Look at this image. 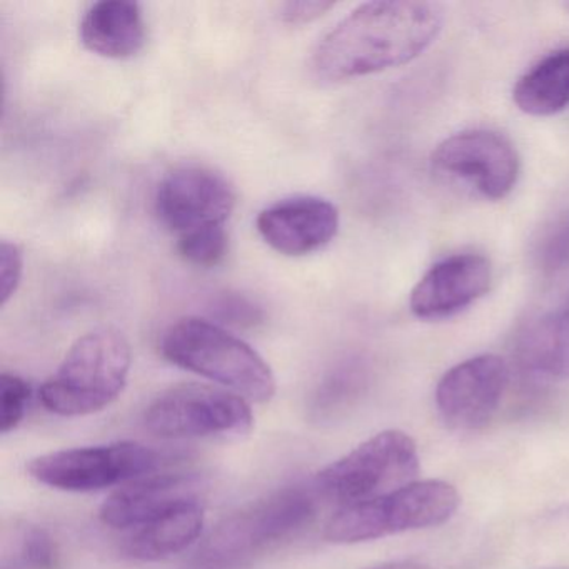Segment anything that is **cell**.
<instances>
[{"mask_svg":"<svg viewBox=\"0 0 569 569\" xmlns=\"http://www.w3.org/2000/svg\"><path fill=\"white\" fill-rule=\"evenodd\" d=\"M431 171L452 188L485 201H501L518 184L521 164L508 138L472 129L445 139L432 151Z\"/></svg>","mask_w":569,"mask_h":569,"instance_id":"9c48e42d","label":"cell"},{"mask_svg":"<svg viewBox=\"0 0 569 569\" xmlns=\"http://www.w3.org/2000/svg\"><path fill=\"white\" fill-rule=\"evenodd\" d=\"M24 271V256L16 242H0V302L2 306L11 299L21 284Z\"/></svg>","mask_w":569,"mask_h":569,"instance_id":"603a6c76","label":"cell"},{"mask_svg":"<svg viewBox=\"0 0 569 569\" xmlns=\"http://www.w3.org/2000/svg\"><path fill=\"white\" fill-rule=\"evenodd\" d=\"M566 9H568V11H569V4H566Z\"/></svg>","mask_w":569,"mask_h":569,"instance_id":"484cf974","label":"cell"},{"mask_svg":"<svg viewBox=\"0 0 569 569\" xmlns=\"http://www.w3.org/2000/svg\"><path fill=\"white\" fill-rule=\"evenodd\" d=\"M418 471L411 436L389 429L322 468L315 478V492L345 508L402 488L416 481Z\"/></svg>","mask_w":569,"mask_h":569,"instance_id":"8992f818","label":"cell"},{"mask_svg":"<svg viewBox=\"0 0 569 569\" xmlns=\"http://www.w3.org/2000/svg\"><path fill=\"white\" fill-rule=\"evenodd\" d=\"M82 44L109 59H128L146 44L141 6L132 0H101L86 12L79 26Z\"/></svg>","mask_w":569,"mask_h":569,"instance_id":"9a60e30c","label":"cell"},{"mask_svg":"<svg viewBox=\"0 0 569 569\" xmlns=\"http://www.w3.org/2000/svg\"><path fill=\"white\" fill-rule=\"evenodd\" d=\"M201 479L192 472H151L119 486L99 518L112 529H138L184 502L201 499Z\"/></svg>","mask_w":569,"mask_h":569,"instance_id":"5bb4252c","label":"cell"},{"mask_svg":"<svg viewBox=\"0 0 569 569\" xmlns=\"http://www.w3.org/2000/svg\"><path fill=\"white\" fill-rule=\"evenodd\" d=\"M488 259L462 252L441 259L419 279L409 296V309L422 321H441L465 311L491 286Z\"/></svg>","mask_w":569,"mask_h":569,"instance_id":"7c38bea8","label":"cell"},{"mask_svg":"<svg viewBox=\"0 0 569 569\" xmlns=\"http://www.w3.org/2000/svg\"><path fill=\"white\" fill-rule=\"evenodd\" d=\"M31 385L21 376L2 372L0 376V432L14 431L28 411Z\"/></svg>","mask_w":569,"mask_h":569,"instance_id":"7402d4cb","label":"cell"},{"mask_svg":"<svg viewBox=\"0 0 569 569\" xmlns=\"http://www.w3.org/2000/svg\"><path fill=\"white\" fill-rule=\"evenodd\" d=\"M519 355L532 372L569 379V298L529 326Z\"/></svg>","mask_w":569,"mask_h":569,"instance_id":"ac0fdd59","label":"cell"},{"mask_svg":"<svg viewBox=\"0 0 569 569\" xmlns=\"http://www.w3.org/2000/svg\"><path fill=\"white\" fill-rule=\"evenodd\" d=\"M144 425L164 439L241 438L251 432L254 415L248 399L229 389L184 382L148 406Z\"/></svg>","mask_w":569,"mask_h":569,"instance_id":"52a82bcc","label":"cell"},{"mask_svg":"<svg viewBox=\"0 0 569 569\" xmlns=\"http://www.w3.org/2000/svg\"><path fill=\"white\" fill-rule=\"evenodd\" d=\"M532 259L541 274L559 276L569 271V211L556 216L542 228Z\"/></svg>","mask_w":569,"mask_h":569,"instance_id":"d6986e66","label":"cell"},{"mask_svg":"<svg viewBox=\"0 0 569 569\" xmlns=\"http://www.w3.org/2000/svg\"><path fill=\"white\" fill-rule=\"evenodd\" d=\"M519 111L532 118L559 114L569 106V49H558L536 62L512 89Z\"/></svg>","mask_w":569,"mask_h":569,"instance_id":"e0dca14e","label":"cell"},{"mask_svg":"<svg viewBox=\"0 0 569 569\" xmlns=\"http://www.w3.org/2000/svg\"><path fill=\"white\" fill-rule=\"evenodd\" d=\"M369 569H431L429 566L419 565V562L401 561V562H386V565L375 566Z\"/></svg>","mask_w":569,"mask_h":569,"instance_id":"d4e9b609","label":"cell"},{"mask_svg":"<svg viewBox=\"0 0 569 569\" xmlns=\"http://www.w3.org/2000/svg\"><path fill=\"white\" fill-rule=\"evenodd\" d=\"M508 366L496 355L466 359L449 369L436 388V406L446 425L459 431L485 428L508 386Z\"/></svg>","mask_w":569,"mask_h":569,"instance_id":"8fae6325","label":"cell"},{"mask_svg":"<svg viewBox=\"0 0 569 569\" xmlns=\"http://www.w3.org/2000/svg\"><path fill=\"white\" fill-rule=\"evenodd\" d=\"M161 455L136 441L61 449L28 462L39 485L68 492H92L122 486L158 471Z\"/></svg>","mask_w":569,"mask_h":569,"instance_id":"ba28073f","label":"cell"},{"mask_svg":"<svg viewBox=\"0 0 569 569\" xmlns=\"http://www.w3.org/2000/svg\"><path fill=\"white\" fill-rule=\"evenodd\" d=\"M442 21L441 9L429 2H368L318 42L309 68L322 82L351 81L401 68L431 48Z\"/></svg>","mask_w":569,"mask_h":569,"instance_id":"6da1fadb","label":"cell"},{"mask_svg":"<svg viewBox=\"0 0 569 569\" xmlns=\"http://www.w3.org/2000/svg\"><path fill=\"white\" fill-rule=\"evenodd\" d=\"M266 244L284 256H305L328 246L339 231V211L318 196H292L268 206L256 219Z\"/></svg>","mask_w":569,"mask_h":569,"instance_id":"4fadbf2b","label":"cell"},{"mask_svg":"<svg viewBox=\"0 0 569 569\" xmlns=\"http://www.w3.org/2000/svg\"><path fill=\"white\" fill-rule=\"evenodd\" d=\"M159 348L171 365L211 379L248 401L269 402L276 395L274 372L264 358L208 319L172 322Z\"/></svg>","mask_w":569,"mask_h":569,"instance_id":"7a4b0ae2","label":"cell"},{"mask_svg":"<svg viewBox=\"0 0 569 569\" xmlns=\"http://www.w3.org/2000/svg\"><path fill=\"white\" fill-rule=\"evenodd\" d=\"M16 552L21 568L58 569V546L52 536L39 526H28L19 532Z\"/></svg>","mask_w":569,"mask_h":569,"instance_id":"44dd1931","label":"cell"},{"mask_svg":"<svg viewBox=\"0 0 569 569\" xmlns=\"http://www.w3.org/2000/svg\"><path fill=\"white\" fill-rule=\"evenodd\" d=\"M234 206L231 182L204 166L174 169L156 189V214L179 238L199 229L224 226Z\"/></svg>","mask_w":569,"mask_h":569,"instance_id":"30bf717a","label":"cell"},{"mask_svg":"<svg viewBox=\"0 0 569 569\" xmlns=\"http://www.w3.org/2000/svg\"><path fill=\"white\" fill-rule=\"evenodd\" d=\"M459 506L455 486L438 479L412 481L378 498L339 508L329 519L325 538L335 545H356L448 521Z\"/></svg>","mask_w":569,"mask_h":569,"instance_id":"5b68a950","label":"cell"},{"mask_svg":"<svg viewBox=\"0 0 569 569\" xmlns=\"http://www.w3.org/2000/svg\"><path fill=\"white\" fill-rule=\"evenodd\" d=\"M229 238L224 226L199 229L181 236L178 251L186 261L199 268H214L228 254Z\"/></svg>","mask_w":569,"mask_h":569,"instance_id":"ffe728a7","label":"cell"},{"mask_svg":"<svg viewBox=\"0 0 569 569\" xmlns=\"http://www.w3.org/2000/svg\"><path fill=\"white\" fill-rule=\"evenodd\" d=\"M316 501L306 489L284 488L242 506L222 519L199 549V565L232 569L288 541L311 522Z\"/></svg>","mask_w":569,"mask_h":569,"instance_id":"277c9868","label":"cell"},{"mask_svg":"<svg viewBox=\"0 0 569 569\" xmlns=\"http://www.w3.org/2000/svg\"><path fill=\"white\" fill-rule=\"evenodd\" d=\"M131 365V345L119 329H92L71 346L58 371L42 385V406L66 418L102 411L124 391Z\"/></svg>","mask_w":569,"mask_h":569,"instance_id":"3957f363","label":"cell"},{"mask_svg":"<svg viewBox=\"0 0 569 569\" xmlns=\"http://www.w3.org/2000/svg\"><path fill=\"white\" fill-rule=\"evenodd\" d=\"M202 528L204 506L196 499L136 529L126 538L122 551L138 561H161L189 548L201 536Z\"/></svg>","mask_w":569,"mask_h":569,"instance_id":"2e32d148","label":"cell"},{"mask_svg":"<svg viewBox=\"0 0 569 569\" xmlns=\"http://www.w3.org/2000/svg\"><path fill=\"white\" fill-rule=\"evenodd\" d=\"M332 2H322V0H301V2H286L281 6L282 21L288 24H305V22L318 19L319 16L325 14L326 11L332 8Z\"/></svg>","mask_w":569,"mask_h":569,"instance_id":"cb8c5ba5","label":"cell"}]
</instances>
